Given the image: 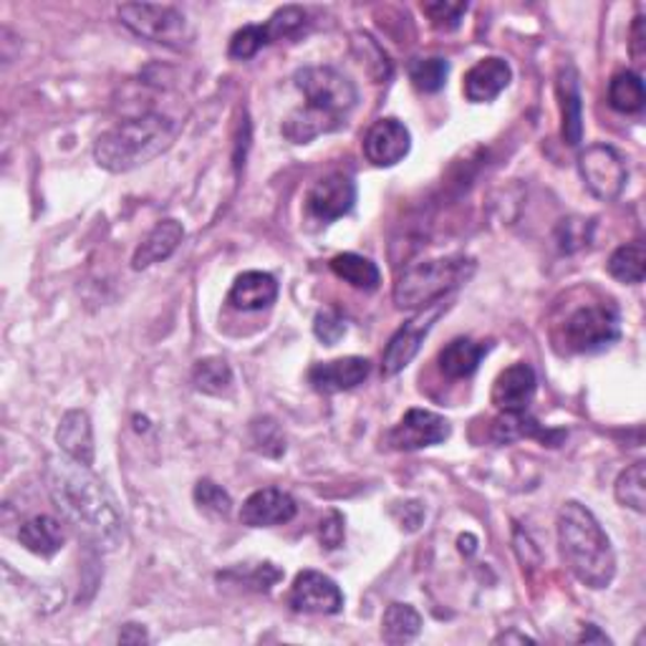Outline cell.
<instances>
[{
    "label": "cell",
    "mask_w": 646,
    "mask_h": 646,
    "mask_svg": "<svg viewBox=\"0 0 646 646\" xmlns=\"http://www.w3.org/2000/svg\"><path fill=\"white\" fill-rule=\"evenodd\" d=\"M372 372V364L364 356H343L333 362L314 364L308 369V384L318 394H339L364 384Z\"/></svg>",
    "instance_id": "cell-14"
},
{
    "label": "cell",
    "mask_w": 646,
    "mask_h": 646,
    "mask_svg": "<svg viewBox=\"0 0 646 646\" xmlns=\"http://www.w3.org/2000/svg\"><path fill=\"white\" fill-rule=\"evenodd\" d=\"M195 502L200 508L209 510V513H215V515H228L230 508H233L230 495L213 480H200L195 485Z\"/></svg>",
    "instance_id": "cell-37"
},
{
    "label": "cell",
    "mask_w": 646,
    "mask_h": 646,
    "mask_svg": "<svg viewBox=\"0 0 646 646\" xmlns=\"http://www.w3.org/2000/svg\"><path fill=\"white\" fill-rule=\"evenodd\" d=\"M19 541H21L23 548L33 553V556L52 558L64 548L66 531H64L61 520H56L52 515H36L21 525Z\"/></svg>",
    "instance_id": "cell-22"
},
{
    "label": "cell",
    "mask_w": 646,
    "mask_h": 646,
    "mask_svg": "<svg viewBox=\"0 0 646 646\" xmlns=\"http://www.w3.org/2000/svg\"><path fill=\"white\" fill-rule=\"evenodd\" d=\"M296 500L279 488L256 490L242 502L240 523L248 528H273L296 518Z\"/></svg>",
    "instance_id": "cell-15"
},
{
    "label": "cell",
    "mask_w": 646,
    "mask_h": 646,
    "mask_svg": "<svg viewBox=\"0 0 646 646\" xmlns=\"http://www.w3.org/2000/svg\"><path fill=\"white\" fill-rule=\"evenodd\" d=\"M331 271L339 275L341 281L354 285L359 291H376L382 283V273L372 260L356 253H339L331 258Z\"/></svg>",
    "instance_id": "cell-26"
},
{
    "label": "cell",
    "mask_w": 646,
    "mask_h": 646,
    "mask_svg": "<svg viewBox=\"0 0 646 646\" xmlns=\"http://www.w3.org/2000/svg\"><path fill=\"white\" fill-rule=\"evenodd\" d=\"M510 79H513V71H510V64L506 58H483V61H477L473 69L465 73V99L473 104H488L510 87Z\"/></svg>",
    "instance_id": "cell-17"
},
{
    "label": "cell",
    "mask_w": 646,
    "mask_h": 646,
    "mask_svg": "<svg viewBox=\"0 0 646 646\" xmlns=\"http://www.w3.org/2000/svg\"><path fill=\"white\" fill-rule=\"evenodd\" d=\"M347 331H349L347 318H343L339 310H333V308L321 310L314 321V333L326 343V347L339 343L343 337H347Z\"/></svg>",
    "instance_id": "cell-38"
},
{
    "label": "cell",
    "mask_w": 646,
    "mask_h": 646,
    "mask_svg": "<svg viewBox=\"0 0 646 646\" xmlns=\"http://www.w3.org/2000/svg\"><path fill=\"white\" fill-rule=\"evenodd\" d=\"M535 389H539V379H535L533 366L513 364L506 372H500L498 379H495L490 399L500 412H528V405L533 401Z\"/></svg>",
    "instance_id": "cell-16"
},
{
    "label": "cell",
    "mask_w": 646,
    "mask_h": 646,
    "mask_svg": "<svg viewBox=\"0 0 646 646\" xmlns=\"http://www.w3.org/2000/svg\"><path fill=\"white\" fill-rule=\"evenodd\" d=\"M279 298V283L271 273L248 271L235 279L228 293V304L238 310H263Z\"/></svg>",
    "instance_id": "cell-20"
},
{
    "label": "cell",
    "mask_w": 646,
    "mask_h": 646,
    "mask_svg": "<svg viewBox=\"0 0 646 646\" xmlns=\"http://www.w3.org/2000/svg\"><path fill=\"white\" fill-rule=\"evenodd\" d=\"M343 539H347V520L339 513V510H329L326 518H321L318 523V541L326 551H337L341 548Z\"/></svg>",
    "instance_id": "cell-39"
},
{
    "label": "cell",
    "mask_w": 646,
    "mask_h": 646,
    "mask_svg": "<svg viewBox=\"0 0 646 646\" xmlns=\"http://www.w3.org/2000/svg\"><path fill=\"white\" fill-rule=\"evenodd\" d=\"M250 444L265 457H281L285 452V438L281 424L273 417H256L250 422Z\"/></svg>",
    "instance_id": "cell-33"
},
{
    "label": "cell",
    "mask_w": 646,
    "mask_h": 646,
    "mask_svg": "<svg viewBox=\"0 0 646 646\" xmlns=\"http://www.w3.org/2000/svg\"><path fill=\"white\" fill-rule=\"evenodd\" d=\"M192 384L209 397H223L233 389V369L223 356H205L192 366Z\"/></svg>",
    "instance_id": "cell-27"
},
{
    "label": "cell",
    "mask_w": 646,
    "mask_h": 646,
    "mask_svg": "<svg viewBox=\"0 0 646 646\" xmlns=\"http://www.w3.org/2000/svg\"><path fill=\"white\" fill-rule=\"evenodd\" d=\"M632 54H634V58L644 56V19L642 15H636L634 29H632Z\"/></svg>",
    "instance_id": "cell-43"
},
{
    "label": "cell",
    "mask_w": 646,
    "mask_h": 646,
    "mask_svg": "<svg viewBox=\"0 0 646 646\" xmlns=\"http://www.w3.org/2000/svg\"><path fill=\"white\" fill-rule=\"evenodd\" d=\"M356 203V184L341 172H333L329 178H321L306 195L308 213L321 223H333L339 217L349 215Z\"/></svg>",
    "instance_id": "cell-12"
},
{
    "label": "cell",
    "mask_w": 646,
    "mask_h": 646,
    "mask_svg": "<svg viewBox=\"0 0 646 646\" xmlns=\"http://www.w3.org/2000/svg\"><path fill=\"white\" fill-rule=\"evenodd\" d=\"M609 104L621 114H636L646 104V91L639 73L621 71L609 83Z\"/></svg>",
    "instance_id": "cell-28"
},
{
    "label": "cell",
    "mask_w": 646,
    "mask_h": 646,
    "mask_svg": "<svg viewBox=\"0 0 646 646\" xmlns=\"http://www.w3.org/2000/svg\"><path fill=\"white\" fill-rule=\"evenodd\" d=\"M492 440L510 444L518 440H539L548 447H558L566 440V430H548L528 412H502L492 424Z\"/></svg>",
    "instance_id": "cell-18"
},
{
    "label": "cell",
    "mask_w": 646,
    "mask_h": 646,
    "mask_svg": "<svg viewBox=\"0 0 646 646\" xmlns=\"http://www.w3.org/2000/svg\"><path fill=\"white\" fill-rule=\"evenodd\" d=\"M578 172L586 188L599 200H616L626 188L628 170L624 157L611 145H591L578 157Z\"/></svg>",
    "instance_id": "cell-8"
},
{
    "label": "cell",
    "mask_w": 646,
    "mask_h": 646,
    "mask_svg": "<svg viewBox=\"0 0 646 646\" xmlns=\"http://www.w3.org/2000/svg\"><path fill=\"white\" fill-rule=\"evenodd\" d=\"M394 518L399 520V525L405 528V531H417L419 525H422L424 520V506L419 500H407L401 502V506L394 508Z\"/></svg>",
    "instance_id": "cell-41"
},
{
    "label": "cell",
    "mask_w": 646,
    "mask_h": 646,
    "mask_svg": "<svg viewBox=\"0 0 646 646\" xmlns=\"http://www.w3.org/2000/svg\"><path fill=\"white\" fill-rule=\"evenodd\" d=\"M444 310H447V304H442V301L434 306H427V310H422V314L415 316L412 321H407L397 333H394L382 356L384 376H397L412 364V359L419 354V349H422L424 337L430 333L434 321H438Z\"/></svg>",
    "instance_id": "cell-9"
},
{
    "label": "cell",
    "mask_w": 646,
    "mask_h": 646,
    "mask_svg": "<svg viewBox=\"0 0 646 646\" xmlns=\"http://www.w3.org/2000/svg\"><path fill=\"white\" fill-rule=\"evenodd\" d=\"M46 488L66 523L77 528L99 551H116L124 543L120 502L102 477L69 455H52L46 463Z\"/></svg>",
    "instance_id": "cell-1"
},
{
    "label": "cell",
    "mask_w": 646,
    "mask_h": 646,
    "mask_svg": "<svg viewBox=\"0 0 646 646\" xmlns=\"http://www.w3.org/2000/svg\"><path fill=\"white\" fill-rule=\"evenodd\" d=\"M56 444L64 455L79 460L83 465H94V427L83 409H69L61 417L56 430Z\"/></svg>",
    "instance_id": "cell-19"
},
{
    "label": "cell",
    "mask_w": 646,
    "mask_h": 646,
    "mask_svg": "<svg viewBox=\"0 0 646 646\" xmlns=\"http://www.w3.org/2000/svg\"><path fill=\"white\" fill-rule=\"evenodd\" d=\"M178 137V124L162 114H145L106 129L94 145V159L106 172H132L152 162Z\"/></svg>",
    "instance_id": "cell-4"
},
{
    "label": "cell",
    "mask_w": 646,
    "mask_h": 646,
    "mask_svg": "<svg viewBox=\"0 0 646 646\" xmlns=\"http://www.w3.org/2000/svg\"><path fill=\"white\" fill-rule=\"evenodd\" d=\"M621 337L619 310L609 304L576 308L564 324V343L574 354H596Z\"/></svg>",
    "instance_id": "cell-7"
},
{
    "label": "cell",
    "mask_w": 646,
    "mask_h": 646,
    "mask_svg": "<svg viewBox=\"0 0 646 646\" xmlns=\"http://www.w3.org/2000/svg\"><path fill=\"white\" fill-rule=\"evenodd\" d=\"M409 81L415 83L417 91L422 94H438V91L447 83L450 77V64L447 58L432 56V58H412L407 66Z\"/></svg>",
    "instance_id": "cell-30"
},
{
    "label": "cell",
    "mask_w": 646,
    "mask_h": 646,
    "mask_svg": "<svg viewBox=\"0 0 646 646\" xmlns=\"http://www.w3.org/2000/svg\"><path fill=\"white\" fill-rule=\"evenodd\" d=\"M488 343L473 341V339H455L440 351V369L450 379H465L473 376L480 366L483 356L488 354Z\"/></svg>",
    "instance_id": "cell-24"
},
{
    "label": "cell",
    "mask_w": 646,
    "mask_h": 646,
    "mask_svg": "<svg viewBox=\"0 0 646 646\" xmlns=\"http://www.w3.org/2000/svg\"><path fill=\"white\" fill-rule=\"evenodd\" d=\"M120 21L134 36L162 44L170 48H188L195 41L188 15L172 5L155 3H124L120 5Z\"/></svg>",
    "instance_id": "cell-6"
},
{
    "label": "cell",
    "mask_w": 646,
    "mask_h": 646,
    "mask_svg": "<svg viewBox=\"0 0 646 646\" xmlns=\"http://www.w3.org/2000/svg\"><path fill=\"white\" fill-rule=\"evenodd\" d=\"M578 642H581V644H591V642H596V644H611L609 636L603 634V632H599V626H586L583 634L578 636Z\"/></svg>",
    "instance_id": "cell-44"
},
{
    "label": "cell",
    "mask_w": 646,
    "mask_h": 646,
    "mask_svg": "<svg viewBox=\"0 0 646 646\" xmlns=\"http://www.w3.org/2000/svg\"><path fill=\"white\" fill-rule=\"evenodd\" d=\"M145 642H149V634H147L145 626H139V624L122 626L120 644H145Z\"/></svg>",
    "instance_id": "cell-42"
},
{
    "label": "cell",
    "mask_w": 646,
    "mask_h": 646,
    "mask_svg": "<svg viewBox=\"0 0 646 646\" xmlns=\"http://www.w3.org/2000/svg\"><path fill=\"white\" fill-rule=\"evenodd\" d=\"M450 434L452 427L442 415L430 412V409H409L401 417V422L389 432L387 440L394 450L412 452L450 440Z\"/></svg>",
    "instance_id": "cell-11"
},
{
    "label": "cell",
    "mask_w": 646,
    "mask_h": 646,
    "mask_svg": "<svg viewBox=\"0 0 646 646\" xmlns=\"http://www.w3.org/2000/svg\"><path fill=\"white\" fill-rule=\"evenodd\" d=\"M354 54L359 58V64L364 66V71L372 77V81L384 83L392 79V61L384 48L376 44V41L369 36V33H356L354 36Z\"/></svg>",
    "instance_id": "cell-32"
},
{
    "label": "cell",
    "mask_w": 646,
    "mask_h": 646,
    "mask_svg": "<svg viewBox=\"0 0 646 646\" xmlns=\"http://www.w3.org/2000/svg\"><path fill=\"white\" fill-rule=\"evenodd\" d=\"M306 23H308V13L304 11V8L285 5V8H281V11H275L271 19H268V23H265L268 38H271V44L273 41L293 38L306 29Z\"/></svg>",
    "instance_id": "cell-34"
},
{
    "label": "cell",
    "mask_w": 646,
    "mask_h": 646,
    "mask_svg": "<svg viewBox=\"0 0 646 646\" xmlns=\"http://www.w3.org/2000/svg\"><path fill=\"white\" fill-rule=\"evenodd\" d=\"M586 240H589V235H586L583 220H564L558 225V242L566 253H574V250L586 246Z\"/></svg>",
    "instance_id": "cell-40"
},
{
    "label": "cell",
    "mask_w": 646,
    "mask_h": 646,
    "mask_svg": "<svg viewBox=\"0 0 646 646\" xmlns=\"http://www.w3.org/2000/svg\"><path fill=\"white\" fill-rule=\"evenodd\" d=\"M560 556L578 581L607 589L616 576V553L599 520L578 500L564 502L558 513Z\"/></svg>",
    "instance_id": "cell-3"
},
{
    "label": "cell",
    "mask_w": 646,
    "mask_h": 646,
    "mask_svg": "<svg viewBox=\"0 0 646 646\" xmlns=\"http://www.w3.org/2000/svg\"><path fill=\"white\" fill-rule=\"evenodd\" d=\"M560 112H564V139L566 145L576 147L583 137V104L581 91H578V73L574 66H566L558 79Z\"/></svg>",
    "instance_id": "cell-23"
},
{
    "label": "cell",
    "mask_w": 646,
    "mask_h": 646,
    "mask_svg": "<svg viewBox=\"0 0 646 646\" xmlns=\"http://www.w3.org/2000/svg\"><path fill=\"white\" fill-rule=\"evenodd\" d=\"M288 603L298 614H339L343 609V593L337 581L318 570H301L291 586Z\"/></svg>",
    "instance_id": "cell-10"
},
{
    "label": "cell",
    "mask_w": 646,
    "mask_h": 646,
    "mask_svg": "<svg viewBox=\"0 0 646 646\" xmlns=\"http://www.w3.org/2000/svg\"><path fill=\"white\" fill-rule=\"evenodd\" d=\"M457 545H460V553H465V556H473V553L477 551V539L475 535H460L457 539Z\"/></svg>",
    "instance_id": "cell-45"
},
{
    "label": "cell",
    "mask_w": 646,
    "mask_h": 646,
    "mask_svg": "<svg viewBox=\"0 0 646 646\" xmlns=\"http://www.w3.org/2000/svg\"><path fill=\"white\" fill-rule=\"evenodd\" d=\"M644 271H646V250H644V242L639 240L626 242V246L616 248L609 258V273L614 275L619 283H628V285L642 283Z\"/></svg>",
    "instance_id": "cell-29"
},
{
    "label": "cell",
    "mask_w": 646,
    "mask_h": 646,
    "mask_svg": "<svg viewBox=\"0 0 646 646\" xmlns=\"http://www.w3.org/2000/svg\"><path fill=\"white\" fill-rule=\"evenodd\" d=\"M293 81L306 99V104L291 112L283 122V137L293 145H308L321 134L341 129L359 102L354 81L331 66H304Z\"/></svg>",
    "instance_id": "cell-2"
},
{
    "label": "cell",
    "mask_w": 646,
    "mask_h": 646,
    "mask_svg": "<svg viewBox=\"0 0 646 646\" xmlns=\"http://www.w3.org/2000/svg\"><path fill=\"white\" fill-rule=\"evenodd\" d=\"M467 11H469L467 3H447V0L422 3V13L430 19V23L438 31H457Z\"/></svg>",
    "instance_id": "cell-35"
},
{
    "label": "cell",
    "mask_w": 646,
    "mask_h": 646,
    "mask_svg": "<svg viewBox=\"0 0 646 646\" xmlns=\"http://www.w3.org/2000/svg\"><path fill=\"white\" fill-rule=\"evenodd\" d=\"M268 44H271V38H268L265 26H246L230 38L228 54L230 58H238V61H248Z\"/></svg>",
    "instance_id": "cell-36"
},
{
    "label": "cell",
    "mask_w": 646,
    "mask_h": 646,
    "mask_svg": "<svg viewBox=\"0 0 646 646\" xmlns=\"http://www.w3.org/2000/svg\"><path fill=\"white\" fill-rule=\"evenodd\" d=\"M477 263L467 256H447L407 268L394 285V304L399 308H427L473 279Z\"/></svg>",
    "instance_id": "cell-5"
},
{
    "label": "cell",
    "mask_w": 646,
    "mask_h": 646,
    "mask_svg": "<svg viewBox=\"0 0 646 646\" xmlns=\"http://www.w3.org/2000/svg\"><path fill=\"white\" fill-rule=\"evenodd\" d=\"M616 500L624 508H632L634 513H644L646 510V465L634 463L628 465L624 473L616 477L614 485Z\"/></svg>",
    "instance_id": "cell-31"
},
{
    "label": "cell",
    "mask_w": 646,
    "mask_h": 646,
    "mask_svg": "<svg viewBox=\"0 0 646 646\" xmlns=\"http://www.w3.org/2000/svg\"><path fill=\"white\" fill-rule=\"evenodd\" d=\"M184 238V228L178 220H162L157 223L145 240L139 242V248L134 250L132 268L134 271H145V268L159 263V260H167L174 250L180 248Z\"/></svg>",
    "instance_id": "cell-21"
},
{
    "label": "cell",
    "mask_w": 646,
    "mask_h": 646,
    "mask_svg": "<svg viewBox=\"0 0 646 646\" xmlns=\"http://www.w3.org/2000/svg\"><path fill=\"white\" fill-rule=\"evenodd\" d=\"M422 632V616L409 603H392L382 619V639L387 644H409Z\"/></svg>",
    "instance_id": "cell-25"
},
{
    "label": "cell",
    "mask_w": 646,
    "mask_h": 646,
    "mask_svg": "<svg viewBox=\"0 0 646 646\" xmlns=\"http://www.w3.org/2000/svg\"><path fill=\"white\" fill-rule=\"evenodd\" d=\"M412 134L394 116L372 124L364 137V155L374 167H394L409 155Z\"/></svg>",
    "instance_id": "cell-13"
}]
</instances>
